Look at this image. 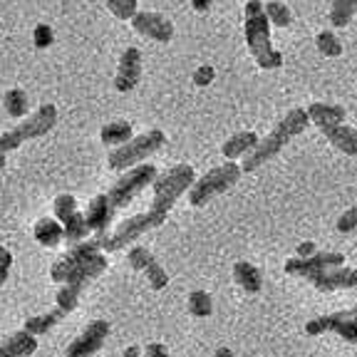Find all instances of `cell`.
<instances>
[{
  "instance_id": "cell-4",
  "label": "cell",
  "mask_w": 357,
  "mask_h": 357,
  "mask_svg": "<svg viewBox=\"0 0 357 357\" xmlns=\"http://www.w3.org/2000/svg\"><path fill=\"white\" fill-rule=\"evenodd\" d=\"M241 172L243 169L234 162H226L221 167L211 169L208 174H204V176L194 181V186L189 189V204L191 206H204V204H208L216 196L226 194V191L238 184Z\"/></svg>"
},
{
  "instance_id": "cell-31",
  "label": "cell",
  "mask_w": 357,
  "mask_h": 357,
  "mask_svg": "<svg viewBox=\"0 0 357 357\" xmlns=\"http://www.w3.org/2000/svg\"><path fill=\"white\" fill-rule=\"evenodd\" d=\"M263 10H266L268 20L273 22V25H278V28H288L290 22H293V13L280 0H271L268 6H263Z\"/></svg>"
},
{
  "instance_id": "cell-15",
  "label": "cell",
  "mask_w": 357,
  "mask_h": 357,
  "mask_svg": "<svg viewBox=\"0 0 357 357\" xmlns=\"http://www.w3.org/2000/svg\"><path fill=\"white\" fill-rule=\"evenodd\" d=\"M132 28L144 38L156 40V43H169L174 38V25L156 13H137L132 17Z\"/></svg>"
},
{
  "instance_id": "cell-42",
  "label": "cell",
  "mask_w": 357,
  "mask_h": 357,
  "mask_svg": "<svg viewBox=\"0 0 357 357\" xmlns=\"http://www.w3.org/2000/svg\"><path fill=\"white\" fill-rule=\"evenodd\" d=\"M142 355V350L137 345H129L127 350H124V357H139Z\"/></svg>"
},
{
  "instance_id": "cell-29",
  "label": "cell",
  "mask_w": 357,
  "mask_h": 357,
  "mask_svg": "<svg viewBox=\"0 0 357 357\" xmlns=\"http://www.w3.org/2000/svg\"><path fill=\"white\" fill-rule=\"evenodd\" d=\"M189 312L194 318H208L213 312V298L206 290H194L189 296Z\"/></svg>"
},
{
  "instance_id": "cell-21",
  "label": "cell",
  "mask_w": 357,
  "mask_h": 357,
  "mask_svg": "<svg viewBox=\"0 0 357 357\" xmlns=\"http://www.w3.org/2000/svg\"><path fill=\"white\" fill-rule=\"evenodd\" d=\"M35 241H38L40 245H47V248L60 245V241H65L62 223L55 221V218H40V221L35 223Z\"/></svg>"
},
{
  "instance_id": "cell-16",
  "label": "cell",
  "mask_w": 357,
  "mask_h": 357,
  "mask_svg": "<svg viewBox=\"0 0 357 357\" xmlns=\"http://www.w3.org/2000/svg\"><path fill=\"white\" fill-rule=\"evenodd\" d=\"M142 79V52L137 47H127L119 57V70L117 79H114V87L119 92H132Z\"/></svg>"
},
{
  "instance_id": "cell-8",
  "label": "cell",
  "mask_w": 357,
  "mask_h": 357,
  "mask_svg": "<svg viewBox=\"0 0 357 357\" xmlns=\"http://www.w3.org/2000/svg\"><path fill=\"white\" fill-rule=\"evenodd\" d=\"M164 142H167V137H164L162 129H151V132L139 134V137H132L127 144L117 146V149L109 154V167L117 169V172L129 169L132 164L142 162V159H146V156L154 154Z\"/></svg>"
},
{
  "instance_id": "cell-32",
  "label": "cell",
  "mask_w": 357,
  "mask_h": 357,
  "mask_svg": "<svg viewBox=\"0 0 357 357\" xmlns=\"http://www.w3.org/2000/svg\"><path fill=\"white\" fill-rule=\"evenodd\" d=\"M318 50H320V55H325V57H337V55H342V45H340V40L335 38L330 30H323V33L318 35Z\"/></svg>"
},
{
  "instance_id": "cell-36",
  "label": "cell",
  "mask_w": 357,
  "mask_h": 357,
  "mask_svg": "<svg viewBox=\"0 0 357 357\" xmlns=\"http://www.w3.org/2000/svg\"><path fill=\"white\" fill-rule=\"evenodd\" d=\"M33 38H35V45H38V47H50L52 40H55V35H52L50 25H38Z\"/></svg>"
},
{
  "instance_id": "cell-30",
  "label": "cell",
  "mask_w": 357,
  "mask_h": 357,
  "mask_svg": "<svg viewBox=\"0 0 357 357\" xmlns=\"http://www.w3.org/2000/svg\"><path fill=\"white\" fill-rule=\"evenodd\" d=\"M3 105H6V112L10 117L20 119V117H25V112H28V95H25L22 89H10V92H6V97H3Z\"/></svg>"
},
{
  "instance_id": "cell-33",
  "label": "cell",
  "mask_w": 357,
  "mask_h": 357,
  "mask_svg": "<svg viewBox=\"0 0 357 357\" xmlns=\"http://www.w3.org/2000/svg\"><path fill=\"white\" fill-rule=\"evenodd\" d=\"M107 8L112 10V15L119 20H132L137 15V0H107Z\"/></svg>"
},
{
  "instance_id": "cell-27",
  "label": "cell",
  "mask_w": 357,
  "mask_h": 357,
  "mask_svg": "<svg viewBox=\"0 0 357 357\" xmlns=\"http://www.w3.org/2000/svg\"><path fill=\"white\" fill-rule=\"evenodd\" d=\"M357 13V0H333L330 8V22L335 28H345Z\"/></svg>"
},
{
  "instance_id": "cell-9",
  "label": "cell",
  "mask_w": 357,
  "mask_h": 357,
  "mask_svg": "<svg viewBox=\"0 0 357 357\" xmlns=\"http://www.w3.org/2000/svg\"><path fill=\"white\" fill-rule=\"evenodd\" d=\"M100 248H102V238H84V241H79V243H75V248H70L60 261L52 263L50 278L60 285L67 283V278H70V275H73L84 261H89L92 256H97Z\"/></svg>"
},
{
  "instance_id": "cell-23",
  "label": "cell",
  "mask_w": 357,
  "mask_h": 357,
  "mask_svg": "<svg viewBox=\"0 0 357 357\" xmlns=\"http://www.w3.org/2000/svg\"><path fill=\"white\" fill-rule=\"evenodd\" d=\"M256 144H258V137L253 132H238L231 139L223 142L221 151L226 159H238L241 154H248V151L256 149Z\"/></svg>"
},
{
  "instance_id": "cell-2",
  "label": "cell",
  "mask_w": 357,
  "mask_h": 357,
  "mask_svg": "<svg viewBox=\"0 0 357 357\" xmlns=\"http://www.w3.org/2000/svg\"><path fill=\"white\" fill-rule=\"evenodd\" d=\"M307 124H310L307 109H301V107H298V109H290L288 114L275 124L273 132L268 134L266 139L258 142L256 149L248 154V159H245L241 169H243V172H256V169L263 167L268 159H273V156L278 154V151L283 149L293 137H298V134L305 132Z\"/></svg>"
},
{
  "instance_id": "cell-28",
  "label": "cell",
  "mask_w": 357,
  "mask_h": 357,
  "mask_svg": "<svg viewBox=\"0 0 357 357\" xmlns=\"http://www.w3.org/2000/svg\"><path fill=\"white\" fill-rule=\"evenodd\" d=\"M79 296H82V285L65 283V285H60V293L55 296V303H57V307H62L65 312H73L75 307L79 305Z\"/></svg>"
},
{
  "instance_id": "cell-11",
  "label": "cell",
  "mask_w": 357,
  "mask_h": 357,
  "mask_svg": "<svg viewBox=\"0 0 357 357\" xmlns=\"http://www.w3.org/2000/svg\"><path fill=\"white\" fill-rule=\"evenodd\" d=\"M305 333L318 337L323 333H335L342 340L357 345V320L355 318H342L340 312H333V315H320V318H312L305 323Z\"/></svg>"
},
{
  "instance_id": "cell-5",
  "label": "cell",
  "mask_w": 357,
  "mask_h": 357,
  "mask_svg": "<svg viewBox=\"0 0 357 357\" xmlns=\"http://www.w3.org/2000/svg\"><path fill=\"white\" fill-rule=\"evenodd\" d=\"M57 124V109L55 105H43L38 112H35L33 117L22 119L17 127H13L10 132H6L3 137H0V149L6 151H13L17 149V146L22 144V142L28 139H38V137H43V134H47L52 127Z\"/></svg>"
},
{
  "instance_id": "cell-13",
  "label": "cell",
  "mask_w": 357,
  "mask_h": 357,
  "mask_svg": "<svg viewBox=\"0 0 357 357\" xmlns=\"http://www.w3.org/2000/svg\"><path fill=\"white\" fill-rule=\"evenodd\" d=\"M127 263L137 271V273H144L146 278H149V285L154 290H164L169 285L167 271L159 266V261L151 256V251L149 248H144V245H134L132 251L127 253Z\"/></svg>"
},
{
  "instance_id": "cell-26",
  "label": "cell",
  "mask_w": 357,
  "mask_h": 357,
  "mask_svg": "<svg viewBox=\"0 0 357 357\" xmlns=\"http://www.w3.org/2000/svg\"><path fill=\"white\" fill-rule=\"evenodd\" d=\"M62 229H65V238L73 241V243H79V241H84L89 234H92V229H89V223H87V216L79 211L67 218V221L62 223Z\"/></svg>"
},
{
  "instance_id": "cell-10",
  "label": "cell",
  "mask_w": 357,
  "mask_h": 357,
  "mask_svg": "<svg viewBox=\"0 0 357 357\" xmlns=\"http://www.w3.org/2000/svg\"><path fill=\"white\" fill-rule=\"evenodd\" d=\"M107 335H109V323L107 320H92L84 328L79 337H75L65 350V357H92L102 350Z\"/></svg>"
},
{
  "instance_id": "cell-14",
  "label": "cell",
  "mask_w": 357,
  "mask_h": 357,
  "mask_svg": "<svg viewBox=\"0 0 357 357\" xmlns=\"http://www.w3.org/2000/svg\"><path fill=\"white\" fill-rule=\"evenodd\" d=\"M307 283H312L318 290H345V288H357V268H325L318 271L307 278Z\"/></svg>"
},
{
  "instance_id": "cell-34",
  "label": "cell",
  "mask_w": 357,
  "mask_h": 357,
  "mask_svg": "<svg viewBox=\"0 0 357 357\" xmlns=\"http://www.w3.org/2000/svg\"><path fill=\"white\" fill-rule=\"evenodd\" d=\"M73 213H77V201H75V196H70V194L57 196L55 199V218H60V223H65Z\"/></svg>"
},
{
  "instance_id": "cell-22",
  "label": "cell",
  "mask_w": 357,
  "mask_h": 357,
  "mask_svg": "<svg viewBox=\"0 0 357 357\" xmlns=\"http://www.w3.org/2000/svg\"><path fill=\"white\" fill-rule=\"evenodd\" d=\"M234 280L245 290V293H261L263 288V278H261V271H258L253 263H245V261H238L234 266Z\"/></svg>"
},
{
  "instance_id": "cell-37",
  "label": "cell",
  "mask_w": 357,
  "mask_h": 357,
  "mask_svg": "<svg viewBox=\"0 0 357 357\" xmlns=\"http://www.w3.org/2000/svg\"><path fill=\"white\" fill-rule=\"evenodd\" d=\"M211 79H213V67H199L194 73V82L201 84V87L211 84Z\"/></svg>"
},
{
  "instance_id": "cell-17",
  "label": "cell",
  "mask_w": 357,
  "mask_h": 357,
  "mask_svg": "<svg viewBox=\"0 0 357 357\" xmlns=\"http://www.w3.org/2000/svg\"><path fill=\"white\" fill-rule=\"evenodd\" d=\"M114 213H117V211L112 208L109 196H107V194H97L95 199L89 201V206H87V211H84V216H87L89 229L95 231L97 238H102V236H105L107 226L112 223Z\"/></svg>"
},
{
  "instance_id": "cell-25",
  "label": "cell",
  "mask_w": 357,
  "mask_h": 357,
  "mask_svg": "<svg viewBox=\"0 0 357 357\" xmlns=\"http://www.w3.org/2000/svg\"><path fill=\"white\" fill-rule=\"evenodd\" d=\"M100 137H102V142H105V144L122 146L134 137V129H132V124H129V122H109V124H105V127H102Z\"/></svg>"
},
{
  "instance_id": "cell-40",
  "label": "cell",
  "mask_w": 357,
  "mask_h": 357,
  "mask_svg": "<svg viewBox=\"0 0 357 357\" xmlns=\"http://www.w3.org/2000/svg\"><path fill=\"white\" fill-rule=\"evenodd\" d=\"M13 266V253L8 251L6 245H0V271H10Z\"/></svg>"
},
{
  "instance_id": "cell-41",
  "label": "cell",
  "mask_w": 357,
  "mask_h": 357,
  "mask_svg": "<svg viewBox=\"0 0 357 357\" xmlns=\"http://www.w3.org/2000/svg\"><path fill=\"white\" fill-rule=\"evenodd\" d=\"M191 6H194V10L206 13L208 8H211V0H191Z\"/></svg>"
},
{
  "instance_id": "cell-1",
  "label": "cell",
  "mask_w": 357,
  "mask_h": 357,
  "mask_svg": "<svg viewBox=\"0 0 357 357\" xmlns=\"http://www.w3.org/2000/svg\"><path fill=\"white\" fill-rule=\"evenodd\" d=\"M245 45L251 50L253 60L263 70H278L283 65V55L278 50H273L271 45V20H268L266 10H263L261 0H248L245 3Z\"/></svg>"
},
{
  "instance_id": "cell-38",
  "label": "cell",
  "mask_w": 357,
  "mask_h": 357,
  "mask_svg": "<svg viewBox=\"0 0 357 357\" xmlns=\"http://www.w3.org/2000/svg\"><path fill=\"white\" fill-rule=\"evenodd\" d=\"M144 357H172V355H169V350L162 342H149L144 350Z\"/></svg>"
},
{
  "instance_id": "cell-18",
  "label": "cell",
  "mask_w": 357,
  "mask_h": 357,
  "mask_svg": "<svg viewBox=\"0 0 357 357\" xmlns=\"http://www.w3.org/2000/svg\"><path fill=\"white\" fill-rule=\"evenodd\" d=\"M38 350V337L28 330H17L0 342V357H30Z\"/></svg>"
},
{
  "instance_id": "cell-43",
  "label": "cell",
  "mask_w": 357,
  "mask_h": 357,
  "mask_svg": "<svg viewBox=\"0 0 357 357\" xmlns=\"http://www.w3.org/2000/svg\"><path fill=\"white\" fill-rule=\"evenodd\" d=\"M216 357H234V352H231L229 347H218V350H216Z\"/></svg>"
},
{
  "instance_id": "cell-24",
  "label": "cell",
  "mask_w": 357,
  "mask_h": 357,
  "mask_svg": "<svg viewBox=\"0 0 357 357\" xmlns=\"http://www.w3.org/2000/svg\"><path fill=\"white\" fill-rule=\"evenodd\" d=\"M65 315H67V312L62 310V307L55 305V310L45 312V315H35V318L25 320V330H28V333H33L35 337H40V335L50 333V330L55 328V325L60 323V320L65 318Z\"/></svg>"
},
{
  "instance_id": "cell-39",
  "label": "cell",
  "mask_w": 357,
  "mask_h": 357,
  "mask_svg": "<svg viewBox=\"0 0 357 357\" xmlns=\"http://www.w3.org/2000/svg\"><path fill=\"white\" fill-rule=\"evenodd\" d=\"M318 253V245L312 243V241H303L301 245H298V253L296 256L298 258H310V256H315Z\"/></svg>"
},
{
  "instance_id": "cell-6",
  "label": "cell",
  "mask_w": 357,
  "mask_h": 357,
  "mask_svg": "<svg viewBox=\"0 0 357 357\" xmlns=\"http://www.w3.org/2000/svg\"><path fill=\"white\" fill-rule=\"evenodd\" d=\"M164 221H167V213L154 211V208L146 213H137V216H132V218H124L114 234L102 236V248H105V251H119L124 245L134 243V241L139 238L142 234H146V231L159 229Z\"/></svg>"
},
{
  "instance_id": "cell-12",
  "label": "cell",
  "mask_w": 357,
  "mask_h": 357,
  "mask_svg": "<svg viewBox=\"0 0 357 357\" xmlns=\"http://www.w3.org/2000/svg\"><path fill=\"white\" fill-rule=\"evenodd\" d=\"M345 266V256L342 253H323L318 251L310 258H288L285 263V273L293 275V278H310L312 273L325 271V268H340Z\"/></svg>"
},
{
  "instance_id": "cell-44",
  "label": "cell",
  "mask_w": 357,
  "mask_h": 357,
  "mask_svg": "<svg viewBox=\"0 0 357 357\" xmlns=\"http://www.w3.org/2000/svg\"><path fill=\"white\" fill-rule=\"evenodd\" d=\"M340 315L342 318H355L357 320V307H352V310H342Z\"/></svg>"
},
{
  "instance_id": "cell-35",
  "label": "cell",
  "mask_w": 357,
  "mask_h": 357,
  "mask_svg": "<svg viewBox=\"0 0 357 357\" xmlns=\"http://www.w3.org/2000/svg\"><path fill=\"white\" fill-rule=\"evenodd\" d=\"M355 229H357V206H352L337 218V231H340V234H350V231H355Z\"/></svg>"
},
{
  "instance_id": "cell-20",
  "label": "cell",
  "mask_w": 357,
  "mask_h": 357,
  "mask_svg": "<svg viewBox=\"0 0 357 357\" xmlns=\"http://www.w3.org/2000/svg\"><path fill=\"white\" fill-rule=\"evenodd\" d=\"M307 117H310L312 124H318L320 129L333 127V124H342V122H345V107L315 102V105L307 107Z\"/></svg>"
},
{
  "instance_id": "cell-19",
  "label": "cell",
  "mask_w": 357,
  "mask_h": 357,
  "mask_svg": "<svg viewBox=\"0 0 357 357\" xmlns=\"http://www.w3.org/2000/svg\"><path fill=\"white\" fill-rule=\"evenodd\" d=\"M325 134V139L333 146L342 151L347 156H357V132L352 127H345V124H333V127L320 129Z\"/></svg>"
},
{
  "instance_id": "cell-46",
  "label": "cell",
  "mask_w": 357,
  "mask_h": 357,
  "mask_svg": "<svg viewBox=\"0 0 357 357\" xmlns=\"http://www.w3.org/2000/svg\"><path fill=\"white\" fill-rule=\"evenodd\" d=\"M3 167H6V151L0 149V169H3Z\"/></svg>"
},
{
  "instance_id": "cell-45",
  "label": "cell",
  "mask_w": 357,
  "mask_h": 357,
  "mask_svg": "<svg viewBox=\"0 0 357 357\" xmlns=\"http://www.w3.org/2000/svg\"><path fill=\"white\" fill-rule=\"evenodd\" d=\"M8 273H10V271H0V285H3L8 280Z\"/></svg>"
},
{
  "instance_id": "cell-3",
  "label": "cell",
  "mask_w": 357,
  "mask_h": 357,
  "mask_svg": "<svg viewBox=\"0 0 357 357\" xmlns=\"http://www.w3.org/2000/svg\"><path fill=\"white\" fill-rule=\"evenodd\" d=\"M196 181V174L189 164H176L167 174L154 178V201H151V208L154 211L169 213L174 208V204L178 201V196L189 191Z\"/></svg>"
},
{
  "instance_id": "cell-7",
  "label": "cell",
  "mask_w": 357,
  "mask_h": 357,
  "mask_svg": "<svg viewBox=\"0 0 357 357\" xmlns=\"http://www.w3.org/2000/svg\"><path fill=\"white\" fill-rule=\"evenodd\" d=\"M159 176V172H156L154 164H139L137 169H132V172H127L124 176H119L114 184H112L109 189V204L114 211H119V208L129 206L137 196L142 194V191L146 189L149 184H154V178Z\"/></svg>"
}]
</instances>
